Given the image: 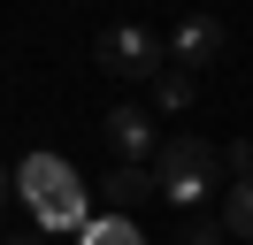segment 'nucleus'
<instances>
[{
	"label": "nucleus",
	"mask_w": 253,
	"mask_h": 245,
	"mask_svg": "<svg viewBox=\"0 0 253 245\" xmlns=\"http://www.w3.org/2000/svg\"><path fill=\"white\" fill-rule=\"evenodd\" d=\"M108 146H115V161H154L161 153V130H154V115L146 107H108Z\"/></svg>",
	"instance_id": "39448f33"
},
{
	"label": "nucleus",
	"mask_w": 253,
	"mask_h": 245,
	"mask_svg": "<svg viewBox=\"0 0 253 245\" xmlns=\"http://www.w3.org/2000/svg\"><path fill=\"white\" fill-rule=\"evenodd\" d=\"M230 168H238V176H253V138H238V146H230Z\"/></svg>",
	"instance_id": "9b49d317"
},
{
	"label": "nucleus",
	"mask_w": 253,
	"mask_h": 245,
	"mask_svg": "<svg viewBox=\"0 0 253 245\" xmlns=\"http://www.w3.org/2000/svg\"><path fill=\"white\" fill-rule=\"evenodd\" d=\"M222 46H230V31H222L215 15H184V23L169 31V61H176V69H192V77H200L207 61H222Z\"/></svg>",
	"instance_id": "20e7f679"
},
{
	"label": "nucleus",
	"mask_w": 253,
	"mask_h": 245,
	"mask_svg": "<svg viewBox=\"0 0 253 245\" xmlns=\"http://www.w3.org/2000/svg\"><path fill=\"white\" fill-rule=\"evenodd\" d=\"M192 92H200V77H192V69H176V61L154 77V100L169 107V115H176V107H192Z\"/></svg>",
	"instance_id": "6e6552de"
},
{
	"label": "nucleus",
	"mask_w": 253,
	"mask_h": 245,
	"mask_svg": "<svg viewBox=\"0 0 253 245\" xmlns=\"http://www.w3.org/2000/svg\"><path fill=\"white\" fill-rule=\"evenodd\" d=\"M100 199H108V214H138L146 199H161L154 161H115V168H108V184H100Z\"/></svg>",
	"instance_id": "423d86ee"
},
{
	"label": "nucleus",
	"mask_w": 253,
	"mask_h": 245,
	"mask_svg": "<svg viewBox=\"0 0 253 245\" xmlns=\"http://www.w3.org/2000/svg\"><path fill=\"white\" fill-rule=\"evenodd\" d=\"M100 69L123 84H154L169 69V39H154L146 23H115V31H100Z\"/></svg>",
	"instance_id": "7ed1b4c3"
},
{
	"label": "nucleus",
	"mask_w": 253,
	"mask_h": 245,
	"mask_svg": "<svg viewBox=\"0 0 253 245\" xmlns=\"http://www.w3.org/2000/svg\"><path fill=\"white\" fill-rule=\"evenodd\" d=\"M16 192L39 207V222H46V230H84V192H77V176H69L54 153L23 161V184H16Z\"/></svg>",
	"instance_id": "f03ea898"
},
{
	"label": "nucleus",
	"mask_w": 253,
	"mask_h": 245,
	"mask_svg": "<svg viewBox=\"0 0 253 245\" xmlns=\"http://www.w3.org/2000/svg\"><path fill=\"white\" fill-rule=\"evenodd\" d=\"M184 245H230V230H222V214H215V222H207V214H200V222L184 230Z\"/></svg>",
	"instance_id": "9d476101"
},
{
	"label": "nucleus",
	"mask_w": 253,
	"mask_h": 245,
	"mask_svg": "<svg viewBox=\"0 0 253 245\" xmlns=\"http://www.w3.org/2000/svg\"><path fill=\"white\" fill-rule=\"evenodd\" d=\"M92 245H138V222H130V214H108V222L92 230Z\"/></svg>",
	"instance_id": "1a4fd4ad"
},
{
	"label": "nucleus",
	"mask_w": 253,
	"mask_h": 245,
	"mask_svg": "<svg viewBox=\"0 0 253 245\" xmlns=\"http://www.w3.org/2000/svg\"><path fill=\"white\" fill-rule=\"evenodd\" d=\"M8 245H46V238H39V230H23V238H8Z\"/></svg>",
	"instance_id": "ddd939ff"
},
{
	"label": "nucleus",
	"mask_w": 253,
	"mask_h": 245,
	"mask_svg": "<svg viewBox=\"0 0 253 245\" xmlns=\"http://www.w3.org/2000/svg\"><path fill=\"white\" fill-rule=\"evenodd\" d=\"M222 230H230V238H246V245H253V176H238L230 192H222Z\"/></svg>",
	"instance_id": "0eeeda50"
},
{
	"label": "nucleus",
	"mask_w": 253,
	"mask_h": 245,
	"mask_svg": "<svg viewBox=\"0 0 253 245\" xmlns=\"http://www.w3.org/2000/svg\"><path fill=\"white\" fill-rule=\"evenodd\" d=\"M176 245H184V238H176Z\"/></svg>",
	"instance_id": "4468645a"
},
{
	"label": "nucleus",
	"mask_w": 253,
	"mask_h": 245,
	"mask_svg": "<svg viewBox=\"0 0 253 245\" xmlns=\"http://www.w3.org/2000/svg\"><path fill=\"white\" fill-rule=\"evenodd\" d=\"M154 176H161V199H169V207H192V214H200V199L215 192V176H222V153L207 146L200 130H176V138H161Z\"/></svg>",
	"instance_id": "f257e3e1"
},
{
	"label": "nucleus",
	"mask_w": 253,
	"mask_h": 245,
	"mask_svg": "<svg viewBox=\"0 0 253 245\" xmlns=\"http://www.w3.org/2000/svg\"><path fill=\"white\" fill-rule=\"evenodd\" d=\"M8 199H16V176H8V168H0V214H8Z\"/></svg>",
	"instance_id": "f8f14e48"
}]
</instances>
